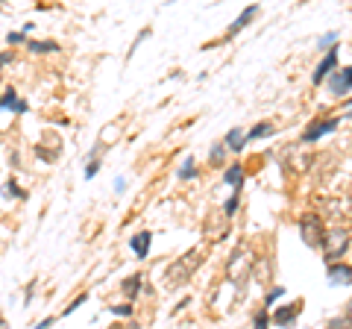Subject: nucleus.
Masks as SVG:
<instances>
[{
  "label": "nucleus",
  "mask_w": 352,
  "mask_h": 329,
  "mask_svg": "<svg viewBox=\"0 0 352 329\" xmlns=\"http://www.w3.org/2000/svg\"><path fill=\"white\" fill-rule=\"evenodd\" d=\"M329 282L332 285H352V268L349 265H332L329 268Z\"/></svg>",
  "instance_id": "obj_6"
},
{
  "label": "nucleus",
  "mask_w": 352,
  "mask_h": 329,
  "mask_svg": "<svg viewBox=\"0 0 352 329\" xmlns=\"http://www.w3.org/2000/svg\"><path fill=\"white\" fill-rule=\"evenodd\" d=\"M252 15H256V6H250V9H244V12H241V15L235 18V24H232V27H229V30H232V32H238V30H241V27H244V24H247V21H250Z\"/></svg>",
  "instance_id": "obj_15"
},
{
  "label": "nucleus",
  "mask_w": 352,
  "mask_h": 329,
  "mask_svg": "<svg viewBox=\"0 0 352 329\" xmlns=\"http://www.w3.org/2000/svg\"><path fill=\"white\" fill-rule=\"evenodd\" d=\"M226 145L232 150H241V147H244V133H241V129H232V133L226 136Z\"/></svg>",
  "instance_id": "obj_16"
},
{
  "label": "nucleus",
  "mask_w": 352,
  "mask_h": 329,
  "mask_svg": "<svg viewBox=\"0 0 352 329\" xmlns=\"http://www.w3.org/2000/svg\"><path fill=\"white\" fill-rule=\"evenodd\" d=\"M0 109H12V112H27V103L18 100V94L9 89L3 97H0Z\"/></svg>",
  "instance_id": "obj_9"
},
{
  "label": "nucleus",
  "mask_w": 352,
  "mask_h": 329,
  "mask_svg": "<svg viewBox=\"0 0 352 329\" xmlns=\"http://www.w3.org/2000/svg\"><path fill=\"white\" fill-rule=\"evenodd\" d=\"M220 156H223V147H220V145H217V147H214V150H212V159H214V162H217V159H220Z\"/></svg>",
  "instance_id": "obj_25"
},
{
  "label": "nucleus",
  "mask_w": 352,
  "mask_h": 329,
  "mask_svg": "<svg viewBox=\"0 0 352 329\" xmlns=\"http://www.w3.org/2000/svg\"><path fill=\"white\" fill-rule=\"evenodd\" d=\"M296 315H300V306H285L282 312H276V317H273V321H276L279 326H285V323H291Z\"/></svg>",
  "instance_id": "obj_11"
},
{
  "label": "nucleus",
  "mask_w": 352,
  "mask_h": 329,
  "mask_svg": "<svg viewBox=\"0 0 352 329\" xmlns=\"http://www.w3.org/2000/svg\"><path fill=\"white\" fill-rule=\"evenodd\" d=\"M352 89V68H344L332 76V92L335 94H346Z\"/></svg>",
  "instance_id": "obj_7"
},
{
  "label": "nucleus",
  "mask_w": 352,
  "mask_h": 329,
  "mask_svg": "<svg viewBox=\"0 0 352 329\" xmlns=\"http://www.w3.org/2000/svg\"><path fill=\"white\" fill-rule=\"evenodd\" d=\"M97 168H100V164H97V162H91V164H88V171H85V177H88V180H91V177H94V173H97Z\"/></svg>",
  "instance_id": "obj_24"
},
{
  "label": "nucleus",
  "mask_w": 352,
  "mask_h": 329,
  "mask_svg": "<svg viewBox=\"0 0 352 329\" xmlns=\"http://www.w3.org/2000/svg\"><path fill=\"white\" fill-rule=\"evenodd\" d=\"M335 65H338V53H335V50H329V53H326V59H323L320 65H317V71H314V83H323L326 76H329V71L335 68Z\"/></svg>",
  "instance_id": "obj_8"
},
{
  "label": "nucleus",
  "mask_w": 352,
  "mask_h": 329,
  "mask_svg": "<svg viewBox=\"0 0 352 329\" xmlns=\"http://www.w3.org/2000/svg\"><path fill=\"white\" fill-rule=\"evenodd\" d=\"M238 209V194H232V197H229V203H226V215H232Z\"/></svg>",
  "instance_id": "obj_21"
},
{
  "label": "nucleus",
  "mask_w": 352,
  "mask_h": 329,
  "mask_svg": "<svg viewBox=\"0 0 352 329\" xmlns=\"http://www.w3.org/2000/svg\"><path fill=\"white\" fill-rule=\"evenodd\" d=\"M30 50L32 53H53V50H59L56 41H30Z\"/></svg>",
  "instance_id": "obj_13"
},
{
  "label": "nucleus",
  "mask_w": 352,
  "mask_h": 329,
  "mask_svg": "<svg viewBox=\"0 0 352 329\" xmlns=\"http://www.w3.org/2000/svg\"><path fill=\"white\" fill-rule=\"evenodd\" d=\"M50 323H53V321H50V317H47V321H41V323H38V326H36V329H47V326H50Z\"/></svg>",
  "instance_id": "obj_26"
},
{
  "label": "nucleus",
  "mask_w": 352,
  "mask_h": 329,
  "mask_svg": "<svg viewBox=\"0 0 352 329\" xmlns=\"http://www.w3.org/2000/svg\"><path fill=\"white\" fill-rule=\"evenodd\" d=\"M223 182H229V185H235L238 189V185L244 182V168H241V164H232V168L223 173Z\"/></svg>",
  "instance_id": "obj_12"
},
{
  "label": "nucleus",
  "mask_w": 352,
  "mask_h": 329,
  "mask_svg": "<svg viewBox=\"0 0 352 329\" xmlns=\"http://www.w3.org/2000/svg\"><path fill=\"white\" fill-rule=\"evenodd\" d=\"M338 127V120L335 118H329V120H323V124H311L305 129V136H302V141H314V138H320V136H326V133H332V129Z\"/></svg>",
  "instance_id": "obj_5"
},
{
  "label": "nucleus",
  "mask_w": 352,
  "mask_h": 329,
  "mask_svg": "<svg viewBox=\"0 0 352 329\" xmlns=\"http://www.w3.org/2000/svg\"><path fill=\"white\" fill-rule=\"evenodd\" d=\"M194 177H197V164H194V159H185L179 168V180H194Z\"/></svg>",
  "instance_id": "obj_14"
},
{
  "label": "nucleus",
  "mask_w": 352,
  "mask_h": 329,
  "mask_svg": "<svg viewBox=\"0 0 352 329\" xmlns=\"http://www.w3.org/2000/svg\"><path fill=\"white\" fill-rule=\"evenodd\" d=\"M138 285H141V277H129V279L124 282V294H126V297H135V294H138Z\"/></svg>",
  "instance_id": "obj_18"
},
{
  "label": "nucleus",
  "mask_w": 352,
  "mask_h": 329,
  "mask_svg": "<svg viewBox=\"0 0 352 329\" xmlns=\"http://www.w3.org/2000/svg\"><path fill=\"white\" fill-rule=\"evenodd\" d=\"M300 233H302V238H305L308 247H323L326 229H323V224H320V215L305 212V215L300 217Z\"/></svg>",
  "instance_id": "obj_1"
},
{
  "label": "nucleus",
  "mask_w": 352,
  "mask_h": 329,
  "mask_svg": "<svg viewBox=\"0 0 352 329\" xmlns=\"http://www.w3.org/2000/svg\"><path fill=\"white\" fill-rule=\"evenodd\" d=\"M112 312H115V315H120V317H129V315H132V306H115Z\"/></svg>",
  "instance_id": "obj_20"
},
{
  "label": "nucleus",
  "mask_w": 352,
  "mask_h": 329,
  "mask_svg": "<svg viewBox=\"0 0 352 329\" xmlns=\"http://www.w3.org/2000/svg\"><path fill=\"white\" fill-rule=\"evenodd\" d=\"M256 329H267V315H258L256 317Z\"/></svg>",
  "instance_id": "obj_23"
},
{
  "label": "nucleus",
  "mask_w": 352,
  "mask_h": 329,
  "mask_svg": "<svg viewBox=\"0 0 352 329\" xmlns=\"http://www.w3.org/2000/svg\"><path fill=\"white\" fill-rule=\"evenodd\" d=\"M273 133V127L270 124H258V127H252L250 133H247V138H264V136H270Z\"/></svg>",
  "instance_id": "obj_17"
},
{
  "label": "nucleus",
  "mask_w": 352,
  "mask_h": 329,
  "mask_svg": "<svg viewBox=\"0 0 352 329\" xmlns=\"http://www.w3.org/2000/svg\"><path fill=\"white\" fill-rule=\"evenodd\" d=\"M349 321H352V303H349Z\"/></svg>",
  "instance_id": "obj_29"
},
{
  "label": "nucleus",
  "mask_w": 352,
  "mask_h": 329,
  "mask_svg": "<svg viewBox=\"0 0 352 329\" xmlns=\"http://www.w3.org/2000/svg\"><path fill=\"white\" fill-rule=\"evenodd\" d=\"M332 329H349V326H346V323H338V321H335V323H332Z\"/></svg>",
  "instance_id": "obj_28"
},
{
  "label": "nucleus",
  "mask_w": 352,
  "mask_h": 329,
  "mask_svg": "<svg viewBox=\"0 0 352 329\" xmlns=\"http://www.w3.org/2000/svg\"><path fill=\"white\" fill-rule=\"evenodd\" d=\"M6 62H9V56H6V53H0V68H3Z\"/></svg>",
  "instance_id": "obj_27"
},
{
  "label": "nucleus",
  "mask_w": 352,
  "mask_h": 329,
  "mask_svg": "<svg viewBox=\"0 0 352 329\" xmlns=\"http://www.w3.org/2000/svg\"><path fill=\"white\" fill-rule=\"evenodd\" d=\"M197 259H200V250H188V253H185V256L168 270V279H170V282H185V279H188L191 273H194V268L200 265Z\"/></svg>",
  "instance_id": "obj_3"
},
{
  "label": "nucleus",
  "mask_w": 352,
  "mask_h": 329,
  "mask_svg": "<svg viewBox=\"0 0 352 329\" xmlns=\"http://www.w3.org/2000/svg\"><path fill=\"white\" fill-rule=\"evenodd\" d=\"M346 244H349L346 229H340V226L329 229L326 238H323V253H326V259H329V262H335V259H338V256L346 250Z\"/></svg>",
  "instance_id": "obj_2"
},
{
  "label": "nucleus",
  "mask_w": 352,
  "mask_h": 329,
  "mask_svg": "<svg viewBox=\"0 0 352 329\" xmlns=\"http://www.w3.org/2000/svg\"><path fill=\"white\" fill-rule=\"evenodd\" d=\"M24 41V32H9V45H21Z\"/></svg>",
  "instance_id": "obj_22"
},
{
  "label": "nucleus",
  "mask_w": 352,
  "mask_h": 329,
  "mask_svg": "<svg viewBox=\"0 0 352 329\" xmlns=\"http://www.w3.org/2000/svg\"><path fill=\"white\" fill-rule=\"evenodd\" d=\"M250 265H252V253L250 250H238V253H232V259H229V265H226V277L232 282H241L247 277Z\"/></svg>",
  "instance_id": "obj_4"
},
{
  "label": "nucleus",
  "mask_w": 352,
  "mask_h": 329,
  "mask_svg": "<svg viewBox=\"0 0 352 329\" xmlns=\"http://www.w3.org/2000/svg\"><path fill=\"white\" fill-rule=\"evenodd\" d=\"M3 194H6V197H24V194L18 191V185H15V182H6V185H3Z\"/></svg>",
  "instance_id": "obj_19"
},
{
  "label": "nucleus",
  "mask_w": 352,
  "mask_h": 329,
  "mask_svg": "<svg viewBox=\"0 0 352 329\" xmlns=\"http://www.w3.org/2000/svg\"><path fill=\"white\" fill-rule=\"evenodd\" d=\"M129 244H132V250H135V256H138V259H144V256H147V250H150V233H138L135 238L129 241Z\"/></svg>",
  "instance_id": "obj_10"
}]
</instances>
